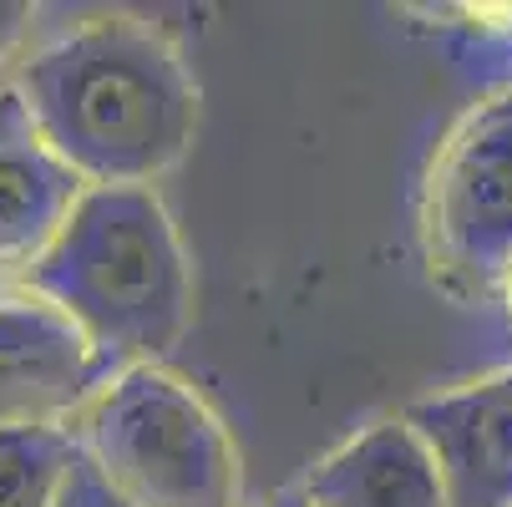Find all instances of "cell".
I'll return each mask as SVG.
<instances>
[{
  "mask_svg": "<svg viewBox=\"0 0 512 507\" xmlns=\"http://www.w3.org/2000/svg\"><path fill=\"white\" fill-rule=\"evenodd\" d=\"M11 87L41 142L87 188H153L198 127V82L183 46L142 16H92L41 36Z\"/></svg>",
  "mask_w": 512,
  "mask_h": 507,
  "instance_id": "obj_1",
  "label": "cell"
},
{
  "mask_svg": "<svg viewBox=\"0 0 512 507\" xmlns=\"http://www.w3.org/2000/svg\"><path fill=\"white\" fill-rule=\"evenodd\" d=\"M122 371L163 366L193 325V269L158 188H87L66 229L26 274Z\"/></svg>",
  "mask_w": 512,
  "mask_h": 507,
  "instance_id": "obj_2",
  "label": "cell"
},
{
  "mask_svg": "<svg viewBox=\"0 0 512 507\" xmlns=\"http://www.w3.org/2000/svg\"><path fill=\"white\" fill-rule=\"evenodd\" d=\"M77 457L127 507H239V447L183 376L168 366L122 371L77 421Z\"/></svg>",
  "mask_w": 512,
  "mask_h": 507,
  "instance_id": "obj_3",
  "label": "cell"
},
{
  "mask_svg": "<svg viewBox=\"0 0 512 507\" xmlns=\"http://www.w3.org/2000/svg\"><path fill=\"white\" fill-rule=\"evenodd\" d=\"M421 244L457 300H502L512 274V87L482 97L436 142L421 188Z\"/></svg>",
  "mask_w": 512,
  "mask_h": 507,
  "instance_id": "obj_4",
  "label": "cell"
},
{
  "mask_svg": "<svg viewBox=\"0 0 512 507\" xmlns=\"http://www.w3.org/2000/svg\"><path fill=\"white\" fill-rule=\"evenodd\" d=\"M122 366L26 279L0 284V426L71 431Z\"/></svg>",
  "mask_w": 512,
  "mask_h": 507,
  "instance_id": "obj_5",
  "label": "cell"
},
{
  "mask_svg": "<svg viewBox=\"0 0 512 507\" xmlns=\"http://www.w3.org/2000/svg\"><path fill=\"white\" fill-rule=\"evenodd\" d=\"M82 193L87 183L41 142L21 92L0 87V284L41 264Z\"/></svg>",
  "mask_w": 512,
  "mask_h": 507,
  "instance_id": "obj_6",
  "label": "cell"
},
{
  "mask_svg": "<svg viewBox=\"0 0 512 507\" xmlns=\"http://www.w3.org/2000/svg\"><path fill=\"white\" fill-rule=\"evenodd\" d=\"M406 421L442 462L452 507H512V371L426 396Z\"/></svg>",
  "mask_w": 512,
  "mask_h": 507,
  "instance_id": "obj_7",
  "label": "cell"
},
{
  "mask_svg": "<svg viewBox=\"0 0 512 507\" xmlns=\"http://www.w3.org/2000/svg\"><path fill=\"white\" fill-rule=\"evenodd\" d=\"M300 492L310 507H452L442 462L406 416L365 426L320 457Z\"/></svg>",
  "mask_w": 512,
  "mask_h": 507,
  "instance_id": "obj_8",
  "label": "cell"
},
{
  "mask_svg": "<svg viewBox=\"0 0 512 507\" xmlns=\"http://www.w3.org/2000/svg\"><path fill=\"white\" fill-rule=\"evenodd\" d=\"M77 462L71 431L0 426V507H56Z\"/></svg>",
  "mask_w": 512,
  "mask_h": 507,
  "instance_id": "obj_9",
  "label": "cell"
},
{
  "mask_svg": "<svg viewBox=\"0 0 512 507\" xmlns=\"http://www.w3.org/2000/svg\"><path fill=\"white\" fill-rule=\"evenodd\" d=\"M36 46V6L26 0H0V87H11L16 66Z\"/></svg>",
  "mask_w": 512,
  "mask_h": 507,
  "instance_id": "obj_10",
  "label": "cell"
},
{
  "mask_svg": "<svg viewBox=\"0 0 512 507\" xmlns=\"http://www.w3.org/2000/svg\"><path fill=\"white\" fill-rule=\"evenodd\" d=\"M56 507H127V502H117L107 487H102V477L77 457L71 462V472H66V487H61V502Z\"/></svg>",
  "mask_w": 512,
  "mask_h": 507,
  "instance_id": "obj_11",
  "label": "cell"
},
{
  "mask_svg": "<svg viewBox=\"0 0 512 507\" xmlns=\"http://www.w3.org/2000/svg\"><path fill=\"white\" fill-rule=\"evenodd\" d=\"M264 507H310V502H305V492H300V487H284V492H279L274 502H264Z\"/></svg>",
  "mask_w": 512,
  "mask_h": 507,
  "instance_id": "obj_12",
  "label": "cell"
},
{
  "mask_svg": "<svg viewBox=\"0 0 512 507\" xmlns=\"http://www.w3.org/2000/svg\"><path fill=\"white\" fill-rule=\"evenodd\" d=\"M502 310H507V320H512V274H507V284H502Z\"/></svg>",
  "mask_w": 512,
  "mask_h": 507,
  "instance_id": "obj_13",
  "label": "cell"
}]
</instances>
